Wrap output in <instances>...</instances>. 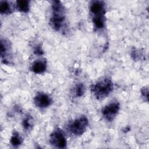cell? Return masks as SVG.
I'll return each mask as SVG.
<instances>
[{
	"label": "cell",
	"instance_id": "obj_1",
	"mask_svg": "<svg viewBox=\"0 0 149 149\" xmlns=\"http://www.w3.org/2000/svg\"><path fill=\"white\" fill-rule=\"evenodd\" d=\"M90 11L94 27L97 30L104 28L105 24V8L104 2L101 1L91 2L90 6Z\"/></svg>",
	"mask_w": 149,
	"mask_h": 149
},
{
	"label": "cell",
	"instance_id": "obj_2",
	"mask_svg": "<svg viewBox=\"0 0 149 149\" xmlns=\"http://www.w3.org/2000/svg\"><path fill=\"white\" fill-rule=\"evenodd\" d=\"M52 15L49 23L51 26L55 31H59L62 27L65 21V8L59 1H52Z\"/></svg>",
	"mask_w": 149,
	"mask_h": 149
},
{
	"label": "cell",
	"instance_id": "obj_3",
	"mask_svg": "<svg viewBox=\"0 0 149 149\" xmlns=\"http://www.w3.org/2000/svg\"><path fill=\"white\" fill-rule=\"evenodd\" d=\"M113 89V84L111 79L108 77H103L92 85L91 91L97 100H101L107 97Z\"/></svg>",
	"mask_w": 149,
	"mask_h": 149
},
{
	"label": "cell",
	"instance_id": "obj_4",
	"mask_svg": "<svg viewBox=\"0 0 149 149\" xmlns=\"http://www.w3.org/2000/svg\"><path fill=\"white\" fill-rule=\"evenodd\" d=\"M88 126V120L85 116H80L70 122L68 125L67 129L72 134L75 136L82 135Z\"/></svg>",
	"mask_w": 149,
	"mask_h": 149
},
{
	"label": "cell",
	"instance_id": "obj_5",
	"mask_svg": "<svg viewBox=\"0 0 149 149\" xmlns=\"http://www.w3.org/2000/svg\"><path fill=\"white\" fill-rule=\"evenodd\" d=\"M49 143L52 146L58 148H65L67 144L66 137L60 129H56L51 134Z\"/></svg>",
	"mask_w": 149,
	"mask_h": 149
},
{
	"label": "cell",
	"instance_id": "obj_6",
	"mask_svg": "<svg viewBox=\"0 0 149 149\" xmlns=\"http://www.w3.org/2000/svg\"><path fill=\"white\" fill-rule=\"evenodd\" d=\"M120 109V104L117 101L111 102L105 106L102 109V114L104 118L109 121H112L118 115Z\"/></svg>",
	"mask_w": 149,
	"mask_h": 149
},
{
	"label": "cell",
	"instance_id": "obj_7",
	"mask_svg": "<svg viewBox=\"0 0 149 149\" xmlns=\"http://www.w3.org/2000/svg\"><path fill=\"white\" fill-rule=\"evenodd\" d=\"M34 102L36 107L40 108H45L51 104L52 99L48 94L44 93H39L34 97Z\"/></svg>",
	"mask_w": 149,
	"mask_h": 149
},
{
	"label": "cell",
	"instance_id": "obj_8",
	"mask_svg": "<svg viewBox=\"0 0 149 149\" xmlns=\"http://www.w3.org/2000/svg\"><path fill=\"white\" fill-rule=\"evenodd\" d=\"M47 69V62L44 60H38L34 62L31 66V70L36 74L44 73Z\"/></svg>",
	"mask_w": 149,
	"mask_h": 149
},
{
	"label": "cell",
	"instance_id": "obj_9",
	"mask_svg": "<svg viewBox=\"0 0 149 149\" xmlns=\"http://www.w3.org/2000/svg\"><path fill=\"white\" fill-rule=\"evenodd\" d=\"M10 51V45L9 41L6 40H1V54L2 58H4L5 63L8 64V60L7 59L8 56L9 55V52Z\"/></svg>",
	"mask_w": 149,
	"mask_h": 149
},
{
	"label": "cell",
	"instance_id": "obj_10",
	"mask_svg": "<svg viewBox=\"0 0 149 149\" xmlns=\"http://www.w3.org/2000/svg\"><path fill=\"white\" fill-rule=\"evenodd\" d=\"M16 8L17 9L22 12L27 13L29 10L30 5L29 1L26 0H21L16 1Z\"/></svg>",
	"mask_w": 149,
	"mask_h": 149
},
{
	"label": "cell",
	"instance_id": "obj_11",
	"mask_svg": "<svg viewBox=\"0 0 149 149\" xmlns=\"http://www.w3.org/2000/svg\"><path fill=\"white\" fill-rule=\"evenodd\" d=\"M0 12L1 14H10L12 12V9L10 3L8 1H1Z\"/></svg>",
	"mask_w": 149,
	"mask_h": 149
},
{
	"label": "cell",
	"instance_id": "obj_12",
	"mask_svg": "<svg viewBox=\"0 0 149 149\" xmlns=\"http://www.w3.org/2000/svg\"><path fill=\"white\" fill-rule=\"evenodd\" d=\"M23 142V139L20 135V134L17 132H14L11 138H10V143L14 147H17L22 144Z\"/></svg>",
	"mask_w": 149,
	"mask_h": 149
},
{
	"label": "cell",
	"instance_id": "obj_13",
	"mask_svg": "<svg viewBox=\"0 0 149 149\" xmlns=\"http://www.w3.org/2000/svg\"><path fill=\"white\" fill-rule=\"evenodd\" d=\"M22 125L24 129L26 130H30L33 126V119L31 116L27 115L23 120Z\"/></svg>",
	"mask_w": 149,
	"mask_h": 149
},
{
	"label": "cell",
	"instance_id": "obj_14",
	"mask_svg": "<svg viewBox=\"0 0 149 149\" xmlns=\"http://www.w3.org/2000/svg\"><path fill=\"white\" fill-rule=\"evenodd\" d=\"M85 92V86L83 83H79L74 88V93L75 95L77 97H81Z\"/></svg>",
	"mask_w": 149,
	"mask_h": 149
},
{
	"label": "cell",
	"instance_id": "obj_15",
	"mask_svg": "<svg viewBox=\"0 0 149 149\" xmlns=\"http://www.w3.org/2000/svg\"><path fill=\"white\" fill-rule=\"evenodd\" d=\"M148 90L147 87H143V88L141 89V95H142V96H143L145 99H146V101H148Z\"/></svg>",
	"mask_w": 149,
	"mask_h": 149
},
{
	"label": "cell",
	"instance_id": "obj_16",
	"mask_svg": "<svg viewBox=\"0 0 149 149\" xmlns=\"http://www.w3.org/2000/svg\"><path fill=\"white\" fill-rule=\"evenodd\" d=\"M34 52H35L36 54L41 55V54H42L43 51H42V50L41 47H40V46H37L36 48V49H34Z\"/></svg>",
	"mask_w": 149,
	"mask_h": 149
}]
</instances>
